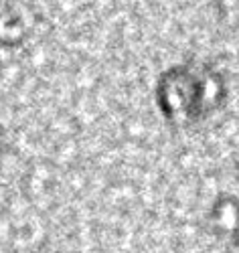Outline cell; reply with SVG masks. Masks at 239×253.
I'll use <instances>...</instances> for the list:
<instances>
[{
	"label": "cell",
	"instance_id": "obj_1",
	"mask_svg": "<svg viewBox=\"0 0 239 253\" xmlns=\"http://www.w3.org/2000/svg\"><path fill=\"white\" fill-rule=\"evenodd\" d=\"M158 105L172 122H194L223 99V83L207 69L175 67L158 81Z\"/></svg>",
	"mask_w": 239,
	"mask_h": 253
}]
</instances>
